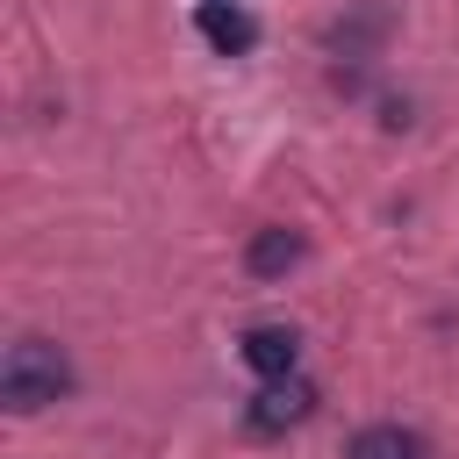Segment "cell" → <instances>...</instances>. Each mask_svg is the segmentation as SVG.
Segmentation results:
<instances>
[{
    "label": "cell",
    "mask_w": 459,
    "mask_h": 459,
    "mask_svg": "<svg viewBox=\"0 0 459 459\" xmlns=\"http://www.w3.org/2000/svg\"><path fill=\"white\" fill-rule=\"evenodd\" d=\"M65 394H72V359L50 337H14L7 359H0V402H7V416H36V409H50Z\"/></svg>",
    "instance_id": "6da1fadb"
},
{
    "label": "cell",
    "mask_w": 459,
    "mask_h": 459,
    "mask_svg": "<svg viewBox=\"0 0 459 459\" xmlns=\"http://www.w3.org/2000/svg\"><path fill=\"white\" fill-rule=\"evenodd\" d=\"M316 416V387L301 380V373H280V380H265L251 402H244V430H258V437H280V430H294V423H308Z\"/></svg>",
    "instance_id": "7a4b0ae2"
},
{
    "label": "cell",
    "mask_w": 459,
    "mask_h": 459,
    "mask_svg": "<svg viewBox=\"0 0 459 459\" xmlns=\"http://www.w3.org/2000/svg\"><path fill=\"white\" fill-rule=\"evenodd\" d=\"M194 29H201V43H208L215 57L258 50V14H251L244 0H201V7H194Z\"/></svg>",
    "instance_id": "3957f363"
},
{
    "label": "cell",
    "mask_w": 459,
    "mask_h": 459,
    "mask_svg": "<svg viewBox=\"0 0 459 459\" xmlns=\"http://www.w3.org/2000/svg\"><path fill=\"white\" fill-rule=\"evenodd\" d=\"M301 258H308V237L287 230V222H265V230H251V244H244V273H251V280H287Z\"/></svg>",
    "instance_id": "277c9868"
},
{
    "label": "cell",
    "mask_w": 459,
    "mask_h": 459,
    "mask_svg": "<svg viewBox=\"0 0 459 459\" xmlns=\"http://www.w3.org/2000/svg\"><path fill=\"white\" fill-rule=\"evenodd\" d=\"M237 359H244L258 380H280V373L301 366V330H287V323H251L244 344H237Z\"/></svg>",
    "instance_id": "5b68a950"
},
{
    "label": "cell",
    "mask_w": 459,
    "mask_h": 459,
    "mask_svg": "<svg viewBox=\"0 0 459 459\" xmlns=\"http://www.w3.org/2000/svg\"><path fill=\"white\" fill-rule=\"evenodd\" d=\"M387 22H394L387 7H359V14L330 22V36H323V43H330V50H344V57H373V50H380V36H387Z\"/></svg>",
    "instance_id": "8992f818"
},
{
    "label": "cell",
    "mask_w": 459,
    "mask_h": 459,
    "mask_svg": "<svg viewBox=\"0 0 459 459\" xmlns=\"http://www.w3.org/2000/svg\"><path fill=\"white\" fill-rule=\"evenodd\" d=\"M344 459H423V437L402 430V423H366V430L344 445Z\"/></svg>",
    "instance_id": "52a82bcc"
}]
</instances>
